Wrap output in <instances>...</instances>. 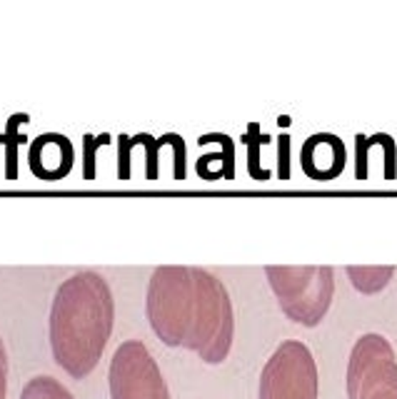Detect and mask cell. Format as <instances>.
Segmentation results:
<instances>
[{"label": "cell", "mask_w": 397, "mask_h": 399, "mask_svg": "<svg viewBox=\"0 0 397 399\" xmlns=\"http://www.w3.org/2000/svg\"><path fill=\"white\" fill-rule=\"evenodd\" d=\"M73 145L60 132H43L33 140L27 150V165L35 178L41 180H63L73 167Z\"/></svg>", "instance_id": "obj_7"}, {"label": "cell", "mask_w": 397, "mask_h": 399, "mask_svg": "<svg viewBox=\"0 0 397 399\" xmlns=\"http://www.w3.org/2000/svg\"><path fill=\"white\" fill-rule=\"evenodd\" d=\"M180 135H175V132H168V135H163V138H150L148 132H140V135H135V138H128V135H120L117 138V143H123L125 147H135V145H145L148 147V180H155L158 178V150L163 147V145H175L180 143Z\"/></svg>", "instance_id": "obj_11"}, {"label": "cell", "mask_w": 397, "mask_h": 399, "mask_svg": "<svg viewBox=\"0 0 397 399\" xmlns=\"http://www.w3.org/2000/svg\"><path fill=\"white\" fill-rule=\"evenodd\" d=\"M115 322L110 285L93 269H82L58 287L50 307V350L58 367L85 379L105 352Z\"/></svg>", "instance_id": "obj_2"}, {"label": "cell", "mask_w": 397, "mask_h": 399, "mask_svg": "<svg viewBox=\"0 0 397 399\" xmlns=\"http://www.w3.org/2000/svg\"><path fill=\"white\" fill-rule=\"evenodd\" d=\"M258 399H317V365L308 344L285 339L273 352L262 367Z\"/></svg>", "instance_id": "obj_5"}, {"label": "cell", "mask_w": 397, "mask_h": 399, "mask_svg": "<svg viewBox=\"0 0 397 399\" xmlns=\"http://www.w3.org/2000/svg\"><path fill=\"white\" fill-rule=\"evenodd\" d=\"M21 399H73V394L55 377L41 374V377H33L23 387Z\"/></svg>", "instance_id": "obj_12"}, {"label": "cell", "mask_w": 397, "mask_h": 399, "mask_svg": "<svg viewBox=\"0 0 397 399\" xmlns=\"http://www.w3.org/2000/svg\"><path fill=\"white\" fill-rule=\"evenodd\" d=\"M108 143H110L108 132H103V135H90V132H85V138H82V178L85 180H95V170H98L95 152L98 147H103Z\"/></svg>", "instance_id": "obj_13"}, {"label": "cell", "mask_w": 397, "mask_h": 399, "mask_svg": "<svg viewBox=\"0 0 397 399\" xmlns=\"http://www.w3.org/2000/svg\"><path fill=\"white\" fill-rule=\"evenodd\" d=\"M30 120L27 112H13L8 117L5 132L0 135V143L5 147V178L18 180V147L25 143V135H21V125Z\"/></svg>", "instance_id": "obj_9"}, {"label": "cell", "mask_w": 397, "mask_h": 399, "mask_svg": "<svg viewBox=\"0 0 397 399\" xmlns=\"http://www.w3.org/2000/svg\"><path fill=\"white\" fill-rule=\"evenodd\" d=\"M145 315L168 347L195 352L207 365H220L230 354L233 302L225 285L207 269L195 265L158 267L148 282Z\"/></svg>", "instance_id": "obj_1"}, {"label": "cell", "mask_w": 397, "mask_h": 399, "mask_svg": "<svg viewBox=\"0 0 397 399\" xmlns=\"http://www.w3.org/2000/svg\"><path fill=\"white\" fill-rule=\"evenodd\" d=\"M348 399H397V357L383 335H363L348 359Z\"/></svg>", "instance_id": "obj_4"}, {"label": "cell", "mask_w": 397, "mask_h": 399, "mask_svg": "<svg viewBox=\"0 0 397 399\" xmlns=\"http://www.w3.org/2000/svg\"><path fill=\"white\" fill-rule=\"evenodd\" d=\"M348 275L352 280V285H355V289H360L365 295H375V292L387 287V282L395 275V267L392 265H385V267H365V265L357 267V265H350Z\"/></svg>", "instance_id": "obj_10"}, {"label": "cell", "mask_w": 397, "mask_h": 399, "mask_svg": "<svg viewBox=\"0 0 397 399\" xmlns=\"http://www.w3.org/2000/svg\"><path fill=\"white\" fill-rule=\"evenodd\" d=\"M265 275L280 310L293 322L305 327L322 322L335 295V272L330 265H267Z\"/></svg>", "instance_id": "obj_3"}, {"label": "cell", "mask_w": 397, "mask_h": 399, "mask_svg": "<svg viewBox=\"0 0 397 399\" xmlns=\"http://www.w3.org/2000/svg\"><path fill=\"white\" fill-rule=\"evenodd\" d=\"M300 162L313 180H335L345 167V145L332 132H315L302 145Z\"/></svg>", "instance_id": "obj_8"}, {"label": "cell", "mask_w": 397, "mask_h": 399, "mask_svg": "<svg viewBox=\"0 0 397 399\" xmlns=\"http://www.w3.org/2000/svg\"><path fill=\"white\" fill-rule=\"evenodd\" d=\"M110 399H170L165 377L140 339H125L110 359Z\"/></svg>", "instance_id": "obj_6"}, {"label": "cell", "mask_w": 397, "mask_h": 399, "mask_svg": "<svg viewBox=\"0 0 397 399\" xmlns=\"http://www.w3.org/2000/svg\"><path fill=\"white\" fill-rule=\"evenodd\" d=\"M8 392V354L5 347H3V339H0V399H5Z\"/></svg>", "instance_id": "obj_14"}]
</instances>
